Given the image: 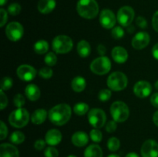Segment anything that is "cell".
<instances>
[{
	"mask_svg": "<svg viewBox=\"0 0 158 157\" xmlns=\"http://www.w3.org/2000/svg\"><path fill=\"white\" fill-rule=\"evenodd\" d=\"M73 111L77 115H83L89 111V106L85 103H77L73 106Z\"/></svg>",
	"mask_w": 158,
	"mask_h": 157,
	"instance_id": "cell-28",
	"label": "cell"
},
{
	"mask_svg": "<svg viewBox=\"0 0 158 157\" xmlns=\"http://www.w3.org/2000/svg\"><path fill=\"white\" fill-rule=\"evenodd\" d=\"M9 139H10L11 143H12L13 144L19 145L21 144L25 141L26 136L23 134V132H20V131H15V132L11 134Z\"/></svg>",
	"mask_w": 158,
	"mask_h": 157,
	"instance_id": "cell-27",
	"label": "cell"
},
{
	"mask_svg": "<svg viewBox=\"0 0 158 157\" xmlns=\"http://www.w3.org/2000/svg\"><path fill=\"white\" fill-rule=\"evenodd\" d=\"M47 117V112L44 109H38L31 115V121L33 124L40 125L45 122Z\"/></svg>",
	"mask_w": 158,
	"mask_h": 157,
	"instance_id": "cell-22",
	"label": "cell"
},
{
	"mask_svg": "<svg viewBox=\"0 0 158 157\" xmlns=\"http://www.w3.org/2000/svg\"><path fill=\"white\" fill-rule=\"evenodd\" d=\"M6 2H7V0H0V5H1V6H4Z\"/></svg>",
	"mask_w": 158,
	"mask_h": 157,
	"instance_id": "cell-51",
	"label": "cell"
},
{
	"mask_svg": "<svg viewBox=\"0 0 158 157\" xmlns=\"http://www.w3.org/2000/svg\"><path fill=\"white\" fill-rule=\"evenodd\" d=\"M49 50V43L46 40H39L34 45V51L39 55H43Z\"/></svg>",
	"mask_w": 158,
	"mask_h": 157,
	"instance_id": "cell-26",
	"label": "cell"
},
{
	"mask_svg": "<svg viewBox=\"0 0 158 157\" xmlns=\"http://www.w3.org/2000/svg\"><path fill=\"white\" fill-rule=\"evenodd\" d=\"M142 157H158V143L154 139L146 140L140 149Z\"/></svg>",
	"mask_w": 158,
	"mask_h": 157,
	"instance_id": "cell-13",
	"label": "cell"
},
{
	"mask_svg": "<svg viewBox=\"0 0 158 157\" xmlns=\"http://www.w3.org/2000/svg\"><path fill=\"white\" fill-rule=\"evenodd\" d=\"M67 157H77V156H76V155H68Z\"/></svg>",
	"mask_w": 158,
	"mask_h": 157,
	"instance_id": "cell-54",
	"label": "cell"
},
{
	"mask_svg": "<svg viewBox=\"0 0 158 157\" xmlns=\"http://www.w3.org/2000/svg\"><path fill=\"white\" fill-rule=\"evenodd\" d=\"M77 52L79 55L83 58L89 56L91 52V46L86 40H80L77 44Z\"/></svg>",
	"mask_w": 158,
	"mask_h": 157,
	"instance_id": "cell-23",
	"label": "cell"
},
{
	"mask_svg": "<svg viewBox=\"0 0 158 157\" xmlns=\"http://www.w3.org/2000/svg\"><path fill=\"white\" fill-rule=\"evenodd\" d=\"M44 60L48 66H55L57 62V57L54 52H49L46 55Z\"/></svg>",
	"mask_w": 158,
	"mask_h": 157,
	"instance_id": "cell-32",
	"label": "cell"
},
{
	"mask_svg": "<svg viewBox=\"0 0 158 157\" xmlns=\"http://www.w3.org/2000/svg\"><path fill=\"white\" fill-rule=\"evenodd\" d=\"M107 86L110 90L119 92L127 86L128 79L127 75L121 72H114L107 78Z\"/></svg>",
	"mask_w": 158,
	"mask_h": 157,
	"instance_id": "cell-6",
	"label": "cell"
},
{
	"mask_svg": "<svg viewBox=\"0 0 158 157\" xmlns=\"http://www.w3.org/2000/svg\"><path fill=\"white\" fill-rule=\"evenodd\" d=\"M6 35L10 41L17 42L21 39L24 34V29L21 23L18 22H12L6 26Z\"/></svg>",
	"mask_w": 158,
	"mask_h": 157,
	"instance_id": "cell-10",
	"label": "cell"
},
{
	"mask_svg": "<svg viewBox=\"0 0 158 157\" xmlns=\"http://www.w3.org/2000/svg\"><path fill=\"white\" fill-rule=\"evenodd\" d=\"M154 86H155V89H157V90H158V80L155 83V85H154Z\"/></svg>",
	"mask_w": 158,
	"mask_h": 157,
	"instance_id": "cell-53",
	"label": "cell"
},
{
	"mask_svg": "<svg viewBox=\"0 0 158 157\" xmlns=\"http://www.w3.org/2000/svg\"><path fill=\"white\" fill-rule=\"evenodd\" d=\"M151 103L153 106L158 109V92L153 94L151 97Z\"/></svg>",
	"mask_w": 158,
	"mask_h": 157,
	"instance_id": "cell-46",
	"label": "cell"
},
{
	"mask_svg": "<svg viewBox=\"0 0 158 157\" xmlns=\"http://www.w3.org/2000/svg\"><path fill=\"white\" fill-rule=\"evenodd\" d=\"M12 85H13V80L10 77H3L1 80V89L3 91L9 90L12 88Z\"/></svg>",
	"mask_w": 158,
	"mask_h": 157,
	"instance_id": "cell-31",
	"label": "cell"
},
{
	"mask_svg": "<svg viewBox=\"0 0 158 157\" xmlns=\"http://www.w3.org/2000/svg\"><path fill=\"white\" fill-rule=\"evenodd\" d=\"M117 17L110 9H104L100 14V23L104 29H113L117 22Z\"/></svg>",
	"mask_w": 158,
	"mask_h": 157,
	"instance_id": "cell-11",
	"label": "cell"
},
{
	"mask_svg": "<svg viewBox=\"0 0 158 157\" xmlns=\"http://www.w3.org/2000/svg\"><path fill=\"white\" fill-rule=\"evenodd\" d=\"M152 55L154 58L158 60V42L156 43L152 48Z\"/></svg>",
	"mask_w": 158,
	"mask_h": 157,
	"instance_id": "cell-48",
	"label": "cell"
},
{
	"mask_svg": "<svg viewBox=\"0 0 158 157\" xmlns=\"http://www.w3.org/2000/svg\"><path fill=\"white\" fill-rule=\"evenodd\" d=\"M36 70L30 65L23 64L19 66L16 69L17 76L25 82L32 81L36 75Z\"/></svg>",
	"mask_w": 158,
	"mask_h": 157,
	"instance_id": "cell-12",
	"label": "cell"
},
{
	"mask_svg": "<svg viewBox=\"0 0 158 157\" xmlns=\"http://www.w3.org/2000/svg\"><path fill=\"white\" fill-rule=\"evenodd\" d=\"M111 95H112V93H111L110 89H104L100 91L98 94V98L100 101L106 102L110 99Z\"/></svg>",
	"mask_w": 158,
	"mask_h": 157,
	"instance_id": "cell-36",
	"label": "cell"
},
{
	"mask_svg": "<svg viewBox=\"0 0 158 157\" xmlns=\"http://www.w3.org/2000/svg\"><path fill=\"white\" fill-rule=\"evenodd\" d=\"M46 144V142L43 139H38L34 143V148H35L36 150L41 151L43 150L45 148Z\"/></svg>",
	"mask_w": 158,
	"mask_h": 157,
	"instance_id": "cell-44",
	"label": "cell"
},
{
	"mask_svg": "<svg viewBox=\"0 0 158 157\" xmlns=\"http://www.w3.org/2000/svg\"><path fill=\"white\" fill-rule=\"evenodd\" d=\"M30 119L29 112L23 108H18L12 111L9 116V122L15 128H23L28 124Z\"/></svg>",
	"mask_w": 158,
	"mask_h": 157,
	"instance_id": "cell-3",
	"label": "cell"
},
{
	"mask_svg": "<svg viewBox=\"0 0 158 157\" xmlns=\"http://www.w3.org/2000/svg\"><path fill=\"white\" fill-rule=\"evenodd\" d=\"M0 15H1V22H0V26L3 27L6 25V22L8 20V14L7 12L4 9L2 8L0 9Z\"/></svg>",
	"mask_w": 158,
	"mask_h": 157,
	"instance_id": "cell-42",
	"label": "cell"
},
{
	"mask_svg": "<svg viewBox=\"0 0 158 157\" xmlns=\"http://www.w3.org/2000/svg\"><path fill=\"white\" fill-rule=\"evenodd\" d=\"M117 128V122L114 121V120L108 122L106 125V130L108 132H110V133L115 132Z\"/></svg>",
	"mask_w": 158,
	"mask_h": 157,
	"instance_id": "cell-41",
	"label": "cell"
},
{
	"mask_svg": "<svg viewBox=\"0 0 158 157\" xmlns=\"http://www.w3.org/2000/svg\"><path fill=\"white\" fill-rule=\"evenodd\" d=\"M72 143L77 147H83L89 142V136L86 132L83 131L76 132L71 138Z\"/></svg>",
	"mask_w": 158,
	"mask_h": 157,
	"instance_id": "cell-19",
	"label": "cell"
},
{
	"mask_svg": "<svg viewBox=\"0 0 158 157\" xmlns=\"http://www.w3.org/2000/svg\"><path fill=\"white\" fill-rule=\"evenodd\" d=\"M150 35L146 32H140L136 34L132 39V46L135 49H143L149 45Z\"/></svg>",
	"mask_w": 158,
	"mask_h": 157,
	"instance_id": "cell-15",
	"label": "cell"
},
{
	"mask_svg": "<svg viewBox=\"0 0 158 157\" xmlns=\"http://www.w3.org/2000/svg\"><path fill=\"white\" fill-rule=\"evenodd\" d=\"M90 139L94 143H100L103 139V134L99 129H94L89 132Z\"/></svg>",
	"mask_w": 158,
	"mask_h": 157,
	"instance_id": "cell-30",
	"label": "cell"
},
{
	"mask_svg": "<svg viewBox=\"0 0 158 157\" xmlns=\"http://www.w3.org/2000/svg\"><path fill=\"white\" fill-rule=\"evenodd\" d=\"M22 10V7L19 3H12L8 7V12L11 15H17L20 13Z\"/></svg>",
	"mask_w": 158,
	"mask_h": 157,
	"instance_id": "cell-34",
	"label": "cell"
},
{
	"mask_svg": "<svg viewBox=\"0 0 158 157\" xmlns=\"http://www.w3.org/2000/svg\"><path fill=\"white\" fill-rule=\"evenodd\" d=\"M111 69V62L108 57L102 55L95 58L90 64V70L96 75L107 74Z\"/></svg>",
	"mask_w": 158,
	"mask_h": 157,
	"instance_id": "cell-7",
	"label": "cell"
},
{
	"mask_svg": "<svg viewBox=\"0 0 158 157\" xmlns=\"http://www.w3.org/2000/svg\"><path fill=\"white\" fill-rule=\"evenodd\" d=\"M153 122L158 127V110L154 112V115H153Z\"/></svg>",
	"mask_w": 158,
	"mask_h": 157,
	"instance_id": "cell-49",
	"label": "cell"
},
{
	"mask_svg": "<svg viewBox=\"0 0 158 157\" xmlns=\"http://www.w3.org/2000/svg\"><path fill=\"white\" fill-rule=\"evenodd\" d=\"M135 17V12L131 6H125L120 8L117 12V19L120 26L128 27L131 26Z\"/></svg>",
	"mask_w": 158,
	"mask_h": 157,
	"instance_id": "cell-9",
	"label": "cell"
},
{
	"mask_svg": "<svg viewBox=\"0 0 158 157\" xmlns=\"http://www.w3.org/2000/svg\"><path fill=\"white\" fill-rule=\"evenodd\" d=\"M13 103L17 108H22L26 103V99L22 94H16L13 98Z\"/></svg>",
	"mask_w": 158,
	"mask_h": 157,
	"instance_id": "cell-37",
	"label": "cell"
},
{
	"mask_svg": "<svg viewBox=\"0 0 158 157\" xmlns=\"http://www.w3.org/2000/svg\"><path fill=\"white\" fill-rule=\"evenodd\" d=\"M39 75L41 78H45V79H49L53 75V72L52 69L49 67H43L40 69L39 71Z\"/></svg>",
	"mask_w": 158,
	"mask_h": 157,
	"instance_id": "cell-33",
	"label": "cell"
},
{
	"mask_svg": "<svg viewBox=\"0 0 158 157\" xmlns=\"http://www.w3.org/2000/svg\"><path fill=\"white\" fill-rule=\"evenodd\" d=\"M71 86L74 92H81L86 89V82L85 78L82 76H77L72 80Z\"/></svg>",
	"mask_w": 158,
	"mask_h": 157,
	"instance_id": "cell-25",
	"label": "cell"
},
{
	"mask_svg": "<svg viewBox=\"0 0 158 157\" xmlns=\"http://www.w3.org/2000/svg\"><path fill=\"white\" fill-rule=\"evenodd\" d=\"M62 138H63V135L60 131L58 129H52L46 132L45 141L46 142V144L54 146L60 143V142L62 141Z\"/></svg>",
	"mask_w": 158,
	"mask_h": 157,
	"instance_id": "cell-16",
	"label": "cell"
},
{
	"mask_svg": "<svg viewBox=\"0 0 158 157\" xmlns=\"http://www.w3.org/2000/svg\"><path fill=\"white\" fill-rule=\"evenodd\" d=\"M45 157H58L59 152L53 146H49L44 151Z\"/></svg>",
	"mask_w": 158,
	"mask_h": 157,
	"instance_id": "cell-38",
	"label": "cell"
},
{
	"mask_svg": "<svg viewBox=\"0 0 158 157\" xmlns=\"http://www.w3.org/2000/svg\"><path fill=\"white\" fill-rule=\"evenodd\" d=\"M110 114L114 121L123 123L130 115V109L127 105L122 101H116L111 105Z\"/></svg>",
	"mask_w": 158,
	"mask_h": 157,
	"instance_id": "cell-4",
	"label": "cell"
},
{
	"mask_svg": "<svg viewBox=\"0 0 158 157\" xmlns=\"http://www.w3.org/2000/svg\"><path fill=\"white\" fill-rule=\"evenodd\" d=\"M0 157H19L18 149L10 143L0 145Z\"/></svg>",
	"mask_w": 158,
	"mask_h": 157,
	"instance_id": "cell-17",
	"label": "cell"
},
{
	"mask_svg": "<svg viewBox=\"0 0 158 157\" xmlns=\"http://www.w3.org/2000/svg\"><path fill=\"white\" fill-rule=\"evenodd\" d=\"M79 15L83 18L92 19L99 13V5L96 0H79L77 5Z\"/></svg>",
	"mask_w": 158,
	"mask_h": 157,
	"instance_id": "cell-2",
	"label": "cell"
},
{
	"mask_svg": "<svg viewBox=\"0 0 158 157\" xmlns=\"http://www.w3.org/2000/svg\"><path fill=\"white\" fill-rule=\"evenodd\" d=\"M73 46V42L70 37L66 35H60L53 38L52 47L54 52L58 54H65L70 52Z\"/></svg>",
	"mask_w": 158,
	"mask_h": 157,
	"instance_id": "cell-5",
	"label": "cell"
},
{
	"mask_svg": "<svg viewBox=\"0 0 158 157\" xmlns=\"http://www.w3.org/2000/svg\"><path fill=\"white\" fill-rule=\"evenodd\" d=\"M97 52H98V53L100 54L101 56L102 55H104V54L106 53V47H105V46L102 44L99 45V46H97Z\"/></svg>",
	"mask_w": 158,
	"mask_h": 157,
	"instance_id": "cell-47",
	"label": "cell"
},
{
	"mask_svg": "<svg viewBox=\"0 0 158 157\" xmlns=\"http://www.w3.org/2000/svg\"><path fill=\"white\" fill-rule=\"evenodd\" d=\"M152 92V86L147 81H139L134 85V93L140 99L147 98Z\"/></svg>",
	"mask_w": 158,
	"mask_h": 157,
	"instance_id": "cell-14",
	"label": "cell"
},
{
	"mask_svg": "<svg viewBox=\"0 0 158 157\" xmlns=\"http://www.w3.org/2000/svg\"><path fill=\"white\" fill-rule=\"evenodd\" d=\"M112 58L116 62L124 63L128 58V52L122 46H115L112 50Z\"/></svg>",
	"mask_w": 158,
	"mask_h": 157,
	"instance_id": "cell-18",
	"label": "cell"
},
{
	"mask_svg": "<svg viewBox=\"0 0 158 157\" xmlns=\"http://www.w3.org/2000/svg\"><path fill=\"white\" fill-rule=\"evenodd\" d=\"M56 6V0H40L37 5V9L40 13L49 14L54 10Z\"/></svg>",
	"mask_w": 158,
	"mask_h": 157,
	"instance_id": "cell-20",
	"label": "cell"
},
{
	"mask_svg": "<svg viewBox=\"0 0 158 157\" xmlns=\"http://www.w3.org/2000/svg\"><path fill=\"white\" fill-rule=\"evenodd\" d=\"M136 23L141 29H146L147 26H148V22L143 16L137 17V19H136Z\"/></svg>",
	"mask_w": 158,
	"mask_h": 157,
	"instance_id": "cell-43",
	"label": "cell"
},
{
	"mask_svg": "<svg viewBox=\"0 0 158 157\" xmlns=\"http://www.w3.org/2000/svg\"><path fill=\"white\" fill-rule=\"evenodd\" d=\"M72 115V109L69 105L61 103L55 106L49 110L48 116L52 124L63 126L69 122Z\"/></svg>",
	"mask_w": 158,
	"mask_h": 157,
	"instance_id": "cell-1",
	"label": "cell"
},
{
	"mask_svg": "<svg viewBox=\"0 0 158 157\" xmlns=\"http://www.w3.org/2000/svg\"><path fill=\"white\" fill-rule=\"evenodd\" d=\"M84 157H103V150L98 145L92 144L85 149Z\"/></svg>",
	"mask_w": 158,
	"mask_h": 157,
	"instance_id": "cell-24",
	"label": "cell"
},
{
	"mask_svg": "<svg viewBox=\"0 0 158 157\" xmlns=\"http://www.w3.org/2000/svg\"><path fill=\"white\" fill-rule=\"evenodd\" d=\"M107 147L111 152H116L120 147V142L119 139L116 137H111L107 141Z\"/></svg>",
	"mask_w": 158,
	"mask_h": 157,
	"instance_id": "cell-29",
	"label": "cell"
},
{
	"mask_svg": "<svg viewBox=\"0 0 158 157\" xmlns=\"http://www.w3.org/2000/svg\"><path fill=\"white\" fill-rule=\"evenodd\" d=\"M88 120L93 127L95 129H100L105 125L106 115L104 111L99 108H94L88 112Z\"/></svg>",
	"mask_w": 158,
	"mask_h": 157,
	"instance_id": "cell-8",
	"label": "cell"
},
{
	"mask_svg": "<svg viewBox=\"0 0 158 157\" xmlns=\"http://www.w3.org/2000/svg\"><path fill=\"white\" fill-rule=\"evenodd\" d=\"M107 157H120V155H117V154H110V155H108Z\"/></svg>",
	"mask_w": 158,
	"mask_h": 157,
	"instance_id": "cell-52",
	"label": "cell"
},
{
	"mask_svg": "<svg viewBox=\"0 0 158 157\" xmlns=\"http://www.w3.org/2000/svg\"><path fill=\"white\" fill-rule=\"evenodd\" d=\"M111 35L113 38H116V39L121 38L124 35V30L121 26H116V27L113 28L112 31H111Z\"/></svg>",
	"mask_w": 158,
	"mask_h": 157,
	"instance_id": "cell-35",
	"label": "cell"
},
{
	"mask_svg": "<svg viewBox=\"0 0 158 157\" xmlns=\"http://www.w3.org/2000/svg\"><path fill=\"white\" fill-rule=\"evenodd\" d=\"M0 92H1V95H0V106H1L0 108H1V110H3L8 105V99L6 94L4 93V91L1 89Z\"/></svg>",
	"mask_w": 158,
	"mask_h": 157,
	"instance_id": "cell-40",
	"label": "cell"
},
{
	"mask_svg": "<svg viewBox=\"0 0 158 157\" xmlns=\"http://www.w3.org/2000/svg\"><path fill=\"white\" fill-rule=\"evenodd\" d=\"M152 26L154 30L158 32V10L155 12L152 18Z\"/></svg>",
	"mask_w": 158,
	"mask_h": 157,
	"instance_id": "cell-45",
	"label": "cell"
},
{
	"mask_svg": "<svg viewBox=\"0 0 158 157\" xmlns=\"http://www.w3.org/2000/svg\"><path fill=\"white\" fill-rule=\"evenodd\" d=\"M125 157H140V155H139L137 153H136V152H129V153L127 154L126 156Z\"/></svg>",
	"mask_w": 158,
	"mask_h": 157,
	"instance_id": "cell-50",
	"label": "cell"
},
{
	"mask_svg": "<svg viewBox=\"0 0 158 157\" xmlns=\"http://www.w3.org/2000/svg\"><path fill=\"white\" fill-rule=\"evenodd\" d=\"M25 93H26V96L30 101H36L40 99V95H41L40 88L35 84L28 85L25 89Z\"/></svg>",
	"mask_w": 158,
	"mask_h": 157,
	"instance_id": "cell-21",
	"label": "cell"
},
{
	"mask_svg": "<svg viewBox=\"0 0 158 157\" xmlns=\"http://www.w3.org/2000/svg\"><path fill=\"white\" fill-rule=\"evenodd\" d=\"M8 135V128L3 121H0V139L3 140Z\"/></svg>",
	"mask_w": 158,
	"mask_h": 157,
	"instance_id": "cell-39",
	"label": "cell"
}]
</instances>
